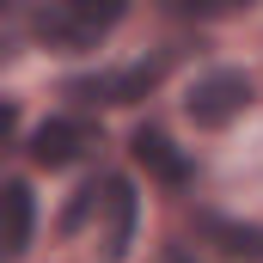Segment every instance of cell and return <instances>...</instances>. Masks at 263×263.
I'll use <instances>...</instances> for the list:
<instances>
[{
    "mask_svg": "<svg viewBox=\"0 0 263 263\" xmlns=\"http://www.w3.org/2000/svg\"><path fill=\"white\" fill-rule=\"evenodd\" d=\"M135 159H141L165 190H184V184H190V159L172 147V135H165V129H135Z\"/></svg>",
    "mask_w": 263,
    "mask_h": 263,
    "instance_id": "8992f818",
    "label": "cell"
},
{
    "mask_svg": "<svg viewBox=\"0 0 263 263\" xmlns=\"http://www.w3.org/2000/svg\"><path fill=\"white\" fill-rule=\"evenodd\" d=\"M159 73H165L159 55L129 62V67H104V73H80V80H67V98H80V104H135L159 86Z\"/></svg>",
    "mask_w": 263,
    "mask_h": 263,
    "instance_id": "3957f363",
    "label": "cell"
},
{
    "mask_svg": "<svg viewBox=\"0 0 263 263\" xmlns=\"http://www.w3.org/2000/svg\"><path fill=\"white\" fill-rule=\"evenodd\" d=\"M202 239L227 257H245V263H263V227H245V220H227V214H202L196 220Z\"/></svg>",
    "mask_w": 263,
    "mask_h": 263,
    "instance_id": "52a82bcc",
    "label": "cell"
},
{
    "mask_svg": "<svg viewBox=\"0 0 263 263\" xmlns=\"http://www.w3.org/2000/svg\"><path fill=\"white\" fill-rule=\"evenodd\" d=\"M92 147H104L98 129L86 123V117H49V123H37L31 141H25V153L43 165V172H62V165H80Z\"/></svg>",
    "mask_w": 263,
    "mask_h": 263,
    "instance_id": "277c9868",
    "label": "cell"
},
{
    "mask_svg": "<svg viewBox=\"0 0 263 263\" xmlns=\"http://www.w3.org/2000/svg\"><path fill=\"white\" fill-rule=\"evenodd\" d=\"M6 6H25V0H6Z\"/></svg>",
    "mask_w": 263,
    "mask_h": 263,
    "instance_id": "30bf717a",
    "label": "cell"
},
{
    "mask_svg": "<svg viewBox=\"0 0 263 263\" xmlns=\"http://www.w3.org/2000/svg\"><path fill=\"white\" fill-rule=\"evenodd\" d=\"M165 12H178V18H227V12H239V6H251V0H159Z\"/></svg>",
    "mask_w": 263,
    "mask_h": 263,
    "instance_id": "9c48e42d",
    "label": "cell"
},
{
    "mask_svg": "<svg viewBox=\"0 0 263 263\" xmlns=\"http://www.w3.org/2000/svg\"><path fill=\"white\" fill-rule=\"evenodd\" d=\"M245 104H251V73H239V67H214V73H202L196 86H190L184 117H190L196 129H227L233 117H245Z\"/></svg>",
    "mask_w": 263,
    "mask_h": 263,
    "instance_id": "7a4b0ae2",
    "label": "cell"
},
{
    "mask_svg": "<svg viewBox=\"0 0 263 263\" xmlns=\"http://www.w3.org/2000/svg\"><path fill=\"white\" fill-rule=\"evenodd\" d=\"M6 257H25L31 251V190H25V178H6Z\"/></svg>",
    "mask_w": 263,
    "mask_h": 263,
    "instance_id": "ba28073f",
    "label": "cell"
},
{
    "mask_svg": "<svg viewBox=\"0 0 263 263\" xmlns=\"http://www.w3.org/2000/svg\"><path fill=\"white\" fill-rule=\"evenodd\" d=\"M129 0H37V37L49 49H92L123 25Z\"/></svg>",
    "mask_w": 263,
    "mask_h": 263,
    "instance_id": "6da1fadb",
    "label": "cell"
},
{
    "mask_svg": "<svg viewBox=\"0 0 263 263\" xmlns=\"http://www.w3.org/2000/svg\"><path fill=\"white\" fill-rule=\"evenodd\" d=\"M135 245V190L129 178H104V263H123Z\"/></svg>",
    "mask_w": 263,
    "mask_h": 263,
    "instance_id": "5b68a950",
    "label": "cell"
}]
</instances>
